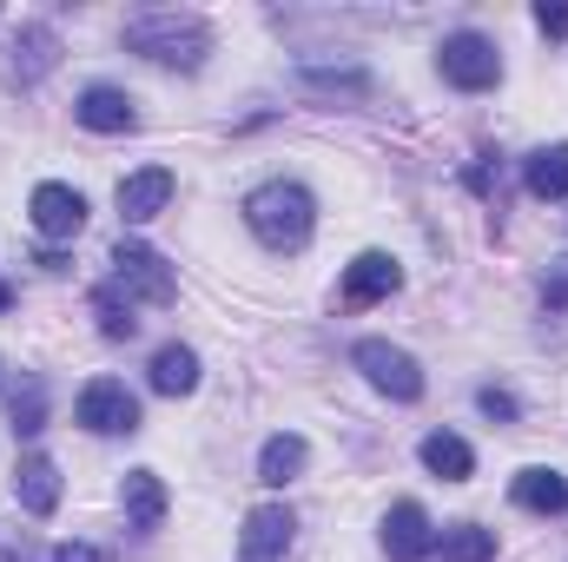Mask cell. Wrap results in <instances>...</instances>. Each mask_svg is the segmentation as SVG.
Instances as JSON below:
<instances>
[{
    "instance_id": "1",
    "label": "cell",
    "mask_w": 568,
    "mask_h": 562,
    "mask_svg": "<svg viewBox=\"0 0 568 562\" xmlns=\"http://www.w3.org/2000/svg\"><path fill=\"white\" fill-rule=\"evenodd\" d=\"M126 47L152 60V67H179V73H192V67H205V53H212V27L192 13V7H145L126 20Z\"/></svg>"
},
{
    "instance_id": "2",
    "label": "cell",
    "mask_w": 568,
    "mask_h": 562,
    "mask_svg": "<svg viewBox=\"0 0 568 562\" xmlns=\"http://www.w3.org/2000/svg\"><path fill=\"white\" fill-rule=\"evenodd\" d=\"M245 225H252V239L272 245V252H304L311 232H317V199H311L297 179H272V185H258V192L245 199Z\"/></svg>"
},
{
    "instance_id": "3",
    "label": "cell",
    "mask_w": 568,
    "mask_h": 562,
    "mask_svg": "<svg viewBox=\"0 0 568 562\" xmlns=\"http://www.w3.org/2000/svg\"><path fill=\"white\" fill-rule=\"evenodd\" d=\"M436 67H443V80L449 87H463V93H489L496 80H503V53H496V40L489 33H449L443 47H436Z\"/></svg>"
},
{
    "instance_id": "4",
    "label": "cell",
    "mask_w": 568,
    "mask_h": 562,
    "mask_svg": "<svg viewBox=\"0 0 568 562\" xmlns=\"http://www.w3.org/2000/svg\"><path fill=\"white\" fill-rule=\"evenodd\" d=\"M351 364H357L377 391H390L397 404H417V398H424V371H417V358L397 351V344H384V338H364V344L351 351Z\"/></svg>"
},
{
    "instance_id": "5",
    "label": "cell",
    "mask_w": 568,
    "mask_h": 562,
    "mask_svg": "<svg viewBox=\"0 0 568 562\" xmlns=\"http://www.w3.org/2000/svg\"><path fill=\"white\" fill-rule=\"evenodd\" d=\"M80 423H87L93 436H133V430H140V398H133L120 378H93V384L80 391Z\"/></svg>"
},
{
    "instance_id": "6",
    "label": "cell",
    "mask_w": 568,
    "mask_h": 562,
    "mask_svg": "<svg viewBox=\"0 0 568 562\" xmlns=\"http://www.w3.org/2000/svg\"><path fill=\"white\" fill-rule=\"evenodd\" d=\"M113 284H120L126 298L140 291L145 304H172V298H179V279H172V265H165L152 245H120V252H113Z\"/></svg>"
},
{
    "instance_id": "7",
    "label": "cell",
    "mask_w": 568,
    "mask_h": 562,
    "mask_svg": "<svg viewBox=\"0 0 568 562\" xmlns=\"http://www.w3.org/2000/svg\"><path fill=\"white\" fill-rule=\"evenodd\" d=\"M27 219H33V232H40V239H80V225H87V199H80L73 185L47 179V185H33Z\"/></svg>"
},
{
    "instance_id": "8",
    "label": "cell",
    "mask_w": 568,
    "mask_h": 562,
    "mask_svg": "<svg viewBox=\"0 0 568 562\" xmlns=\"http://www.w3.org/2000/svg\"><path fill=\"white\" fill-rule=\"evenodd\" d=\"M384 550L390 562H424L436 550V523H429L424 503H390V516H384Z\"/></svg>"
},
{
    "instance_id": "9",
    "label": "cell",
    "mask_w": 568,
    "mask_h": 562,
    "mask_svg": "<svg viewBox=\"0 0 568 562\" xmlns=\"http://www.w3.org/2000/svg\"><path fill=\"white\" fill-rule=\"evenodd\" d=\"M397 284H404V272H397V259H390V252H357V259L344 265L337 298H344V304H377V298H390Z\"/></svg>"
},
{
    "instance_id": "10",
    "label": "cell",
    "mask_w": 568,
    "mask_h": 562,
    "mask_svg": "<svg viewBox=\"0 0 568 562\" xmlns=\"http://www.w3.org/2000/svg\"><path fill=\"white\" fill-rule=\"evenodd\" d=\"M291 510L284 503H265V510H252L245 516V536H239V562H284L291 550Z\"/></svg>"
},
{
    "instance_id": "11",
    "label": "cell",
    "mask_w": 568,
    "mask_h": 562,
    "mask_svg": "<svg viewBox=\"0 0 568 562\" xmlns=\"http://www.w3.org/2000/svg\"><path fill=\"white\" fill-rule=\"evenodd\" d=\"M165 199H172V172H165V165H145V172H133V179H120V219H126V225L159 219Z\"/></svg>"
},
{
    "instance_id": "12",
    "label": "cell",
    "mask_w": 568,
    "mask_h": 562,
    "mask_svg": "<svg viewBox=\"0 0 568 562\" xmlns=\"http://www.w3.org/2000/svg\"><path fill=\"white\" fill-rule=\"evenodd\" d=\"M73 113H80L87 133H133V120H140L133 113V93H120V87H87Z\"/></svg>"
},
{
    "instance_id": "13",
    "label": "cell",
    "mask_w": 568,
    "mask_h": 562,
    "mask_svg": "<svg viewBox=\"0 0 568 562\" xmlns=\"http://www.w3.org/2000/svg\"><path fill=\"white\" fill-rule=\"evenodd\" d=\"M13 496H20L27 516H53V510H60V470H53V456H20Z\"/></svg>"
},
{
    "instance_id": "14",
    "label": "cell",
    "mask_w": 568,
    "mask_h": 562,
    "mask_svg": "<svg viewBox=\"0 0 568 562\" xmlns=\"http://www.w3.org/2000/svg\"><path fill=\"white\" fill-rule=\"evenodd\" d=\"M159 523H165V483H159V470H133L126 476V530L152 536Z\"/></svg>"
},
{
    "instance_id": "15",
    "label": "cell",
    "mask_w": 568,
    "mask_h": 562,
    "mask_svg": "<svg viewBox=\"0 0 568 562\" xmlns=\"http://www.w3.org/2000/svg\"><path fill=\"white\" fill-rule=\"evenodd\" d=\"M509 496H516L523 510H536V516H562L568 510V476H556V470H523V476L509 483Z\"/></svg>"
},
{
    "instance_id": "16",
    "label": "cell",
    "mask_w": 568,
    "mask_h": 562,
    "mask_svg": "<svg viewBox=\"0 0 568 562\" xmlns=\"http://www.w3.org/2000/svg\"><path fill=\"white\" fill-rule=\"evenodd\" d=\"M152 391H159V398H185V391H199V351H185V344L152 351Z\"/></svg>"
},
{
    "instance_id": "17",
    "label": "cell",
    "mask_w": 568,
    "mask_h": 562,
    "mask_svg": "<svg viewBox=\"0 0 568 562\" xmlns=\"http://www.w3.org/2000/svg\"><path fill=\"white\" fill-rule=\"evenodd\" d=\"M304 456H311V443L297 436V430H284V436H272L265 450H258V483H272V490H284L297 470H304Z\"/></svg>"
},
{
    "instance_id": "18",
    "label": "cell",
    "mask_w": 568,
    "mask_h": 562,
    "mask_svg": "<svg viewBox=\"0 0 568 562\" xmlns=\"http://www.w3.org/2000/svg\"><path fill=\"white\" fill-rule=\"evenodd\" d=\"M523 185H529L536 199H568V140H562V145H542V152H529V165H523Z\"/></svg>"
},
{
    "instance_id": "19",
    "label": "cell",
    "mask_w": 568,
    "mask_h": 562,
    "mask_svg": "<svg viewBox=\"0 0 568 562\" xmlns=\"http://www.w3.org/2000/svg\"><path fill=\"white\" fill-rule=\"evenodd\" d=\"M424 463L443 476V483H463V476L476 470V450H469L456 430H429V436H424Z\"/></svg>"
},
{
    "instance_id": "20",
    "label": "cell",
    "mask_w": 568,
    "mask_h": 562,
    "mask_svg": "<svg viewBox=\"0 0 568 562\" xmlns=\"http://www.w3.org/2000/svg\"><path fill=\"white\" fill-rule=\"evenodd\" d=\"M53 60H60V33L53 27H20L13 33V73L20 80H40Z\"/></svg>"
},
{
    "instance_id": "21",
    "label": "cell",
    "mask_w": 568,
    "mask_h": 562,
    "mask_svg": "<svg viewBox=\"0 0 568 562\" xmlns=\"http://www.w3.org/2000/svg\"><path fill=\"white\" fill-rule=\"evenodd\" d=\"M93 318H100V338H133L140 331V318H133V298H120V284H100L93 291Z\"/></svg>"
},
{
    "instance_id": "22",
    "label": "cell",
    "mask_w": 568,
    "mask_h": 562,
    "mask_svg": "<svg viewBox=\"0 0 568 562\" xmlns=\"http://www.w3.org/2000/svg\"><path fill=\"white\" fill-rule=\"evenodd\" d=\"M443 562H496V530L483 523H456L443 536Z\"/></svg>"
},
{
    "instance_id": "23",
    "label": "cell",
    "mask_w": 568,
    "mask_h": 562,
    "mask_svg": "<svg viewBox=\"0 0 568 562\" xmlns=\"http://www.w3.org/2000/svg\"><path fill=\"white\" fill-rule=\"evenodd\" d=\"M33 430H47V391H40V378H27L20 398H13V436H33Z\"/></svg>"
},
{
    "instance_id": "24",
    "label": "cell",
    "mask_w": 568,
    "mask_h": 562,
    "mask_svg": "<svg viewBox=\"0 0 568 562\" xmlns=\"http://www.w3.org/2000/svg\"><path fill=\"white\" fill-rule=\"evenodd\" d=\"M476 404H483V418H496V423H516V418H523V404H516L509 391H496V384H489V391H483Z\"/></svg>"
},
{
    "instance_id": "25",
    "label": "cell",
    "mask_w": 568,
    "mask_h": 562,
    "mask_svg": "<svg viewBox=\"0 0 568 562\" xmlns=\"http://www.w3.org/2000/svg\"><path fill=\"white\" fill-rule=\"evenodd\" d=\"M536 27H542L549 40H568V7H562V0H556V7L542 0V7H536Z\"/></svg>"
},
{
    "instance_id": "26",
    "label": "cell",
    "mask_w": 568,
    "mask_h": 562,
    "mask_svg": "<svg viewBox=\"0 0 568 562\" xmlns=\"http://www.w3.org/2000/svg\"><path fill=\"white\" fill-rule=\"evenodd\" d=\"M53 562H113V550H100V543H60Z\"/></svg>"
},
{
    "instance_id": "27",
    "label": "cell",
    "mask_w": 568,
    "mask_h": 562,
    "mask_svg": "<svg viewBox=\"0 0 568 562\" xmlns=\"http://www.w3.org/2000/svg\"><path fill=\"white\" fill-rule=\"evenodd\" d=\"M469 192H496V165H489V152H483V165H469Z\"/></svg>"
},
{
    "instance_id": "28",
    "label": "cell",
    "mask_w": 568,
    "mask_h": 562,
    "mask_svg": "<svg viewBox=\"0 0 568 562\" xmlns=\"http://www.w3.org/2000/svg\"><path fill=\"white\" fill-rule=\"evenodd\" d=\"M542 298H549L556 311H568V265H562V272H556V279H549V284H542Z\"/></svg>"
},
{
    "instance_id": "29",
    "label": "cell",
    "mask_w": 568,
    "mask_h": 562,
    "mask_svg": "<svg viewBox=\"0 0 568 562\" xmlns=\"http://www.w3.org/2000/svg\"><path fill=\"white\" fill-rule=\"evenodd\" d=\"M7 562H53V556H47V550H33V543H20V550H13Z\"/></svg>"
},
{
    "instance_id": "30",
    "label": "cell",
    "mask_w": 568,
    "mask_h": 562,
    "mask_svg": "<svg viewBox=\"0 0 568 562\" xmlns=\"http://www.w3.org/2000/svg\"><path fill=\"white\" fill-rule=\"evenodd\" d=\"M7 304H13V284L0 279V311H7Z\"/></svg>"
}]
</instances>
